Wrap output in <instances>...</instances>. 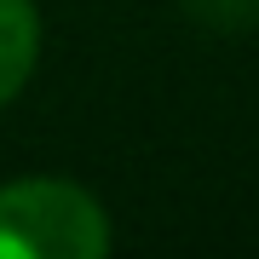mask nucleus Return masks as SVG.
<instances>
[{
  "instance_id": "obj_1",
  "label": "nucleus",
  "mask_w": 259,
  "mask_h": 259,
  "mask_svg": "<svg viewBox=\"0 0 259 259\" xmlns=\"http://www.w3.org/2000/svg\"><path fill=\"white\" fill-rule=\"evenodd\" d=\"M110 219L98 196L69 179L0 185V259H104Z\"/></svg>"
},
{
  "instance_id": "obj_2",
  "label": "nucleus",
  "mask_w": 259,
  "mask_h": 259,
  "mask_svg": "<svg viewBox=\"0 0 259 259\" xmlns=\"http://www.w3.org/2000/svg\"><path fill=\"white\" fill-rule=\"evenodd\" d=\"M35 58H40L35 0H0V104L23 93V81L35 75Z\"/></svg>"
}]
</instances>
